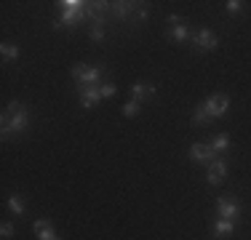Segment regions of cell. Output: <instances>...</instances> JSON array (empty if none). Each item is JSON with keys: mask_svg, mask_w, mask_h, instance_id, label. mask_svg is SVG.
I'll use <instances>...</instances> for the list:
<instances>
[{"mask_svg": "<svg viewBox=\"0 0 251 240\" xmlns=\"http://www.w3.org/2000/svg\"><path fill=\"white\" fill-rule=\"evenodd\" d=\"M211 120H214V118L206 112V107H203V104L195 107V112H193V125H208Z\"/></svg>", "mask_w": 251, "mask_h": 240, "instance_id": "obj_16", "label": "cell"}, {"mask_svg": "<svg viewBox=\"0 0 251 240\" xmlns=\"http://www.w3.org/2000/svg\"><path fill=\"white\" fill-rule=\"evenodd\" d=\"M32 230H35V235H38V240H62L56 232H53V227H51L49 219H38L32 224Z\"/></svg>", "mask_w": 251, "mask_h": 240, "instance_id": "obj_10", "label": "cell"}, {"mask_svg": "<svg viewBox=\"0 0 251 240\" xmlns=\"http://www.w3.org/2000/svg\"><path fill=\"white\" fill-rule=\"evenodd\" d=\"M8 208H11V211H14L16 216H22V214L27 211V208H25V200H22V195H11V197H8Z\"/></svg>", "mask_w": 251, "mask_h": 240, "instance_id": "obj_18", "label": "cell"}, {"mask_svg": "<svg viewBox=\"0 0 251 240\" xmlns=\"http://www.w3.org/2000/svg\"><path fill=\"white\" fill-rule=\"evenodd\" d=\"M235 232V221L232 219H217L214 221V238H225Z\"/></svg>", "mask_w": 251, "mask_h": 240, "instance_id": "obj_13", "label": "cell"}, {"mask_svg": "<svg viewBox=\"0 0 251 240\" xmlns=\"http://www.w3.org/2000/svg\"><path fill=\"white\" fill-rule=\"evenodd\" d=\"M88 35H91V40H104V24H91V29H88Z\"/></svg>", "mask_w": 251, "mask_h": 240, "instance_id": "obj_20", "label": "cell"}, {"mask_svg": "<svg viewBox=\"0 0 251 240\" xmlns=\"http://www.w3.org/2000/svg\"><path fill=\"white\" fill-rule=\"evenodd\" d=\"M193 43H195L198 51H214V48L219 46V38L208 27H203V29H198V32L193 35Z\"/></svg>", "mask_w": 251, "mask_h": 240, "instance_id": "obj_5", "label": "cell"}, {"mask_svg": "<svg viewBox=\"0 0 251 240\" xmlns=\"http://www.w3.org/2000/svg\"><path fill=\"white\" fill-rule=\"evenodd\" d=\"M190 158L195 160V163H211L214 158H217V155L211 152V147H208V144H193V147H190Z\"/></svg>", "mask_w": 251, "mask_h": 240, "instance_id": "obj_9", "label": "cell"}, {"mask_svg": "<svg viewBox=\"0 0 251 240\" xmlns=\"http://www.w3.org/2000/svg\"><path fill=\"white\" fill-rule=\"evenodd\" d=\"M136 11H139V3H112L110 14L115 16V19H131Z\"/></svg>", "mask_w": 251, "mask_h": 240, "instance_id": "obj_11", "label": "cell"}, {"mask_svg": "<svg viewBox=\"0 0 251 240\" xmlns=\"http://www.w3.org/2000/svg\"><path fill=\"white\" fill-rule=\"evenodd\" d=\"M208 147H211V152H214V155H222V152H227V149H230V136H225V134L214 136Z\"/></svg>", "mask_w": 251, "mask_h": 240, "instance_id": "obj_15", "label": "cell"}, {"mask_svg": "<svg viewBox=\"0 0 251 240\" xmlns=\"http://www.w3.org/2000/svg\"><path fill=\"white\" fill-rule=\"evenodd\" d=\"M29 125V112L22 101H11L3 112V139H8L11 134H22Z\"/></svg>", "mask_w": 251, "mask_h": 240, "instance_id": "obj_1", "label": "cell"}, {"mask_svg": "<svg viewBox=\"0 0 251 240\" xmlns=\"http://www.w3.org/2000/svg\"><path fill=\"white\" fill-rule=\"evenodd\" d=\"M115 94H118L115 83H104V86H101V99H112Z\"/></svg>", "mask_w": 251, "mask_h": 240, "instance_id": "obj_22", "label": "cell"}, {"mask_svg": "<svg viewBox=\"0 0 251 240\" xmlns=\"http://www.w3.org/2000/svg\"><path fill=\"white\" fill-rule=\"evenodd\" d=\"M150 96H155V86H150V83L136 80L134 86H131V99L139 101V104H142V99H150Z\"/></svg>", "mask_w": 251, "mask_h": 240, "instance_id": "obj_12", "label": "cell"}, {"mask_svg": "<svg viewBox=\"0 0 251 240\" xmlns=\"http://www.w3.org/2000/svg\"><path fill=\"white\" fill-rule=\"evenodd\" d=\"M0 235H3L5 240H8L11 235H14V224H11V221H5V224L0 227Z\"/></svg>", "mask_w": 251, "mask_h": 240, "instance_id": "obj_23", "label": "cell"}, {"mask_svg": "<svg viewBox=\"0 0 251 240\" xmlns=\"http://www.w3.org/2000/svg\"><path fill=\"white\" fill-rule=\"evenodd\" d=\"M217 216L219 219H232L235 221L241 216V206L232 197H217Z\"/></svg>", "mask_w": 251, "mask_h": 240, "instance_id": "obj_6", "label": "cell"}, {"mask_svg": "<svg viewBox=\"0 0 251 240\" xmlns=\"http://www.w3.org/2000/svg\"><path fill=\"white\" fill-rule=\"evenodd\" d=\"M139 110H142V104L131 99V101H126V104H123L121 112H123V118H136V115H139Z\"/></svg>", "mask_w": 251, "mask_h": 240, "instance_id": "obj_19", "label": "cell"}, {"mask_svg": "<svg viewBox=\"0 0 251 240\" xmlns=\"http://www.w3.org/2000/svg\"><path fill=\"white\" fill-rule=\"evenodd\" d=\"M169 22H171V24H174V27H176V24H182L184 19H182V16H176V14H171V16H169Z\"/></svg>", "mask_w": 251, "mask_h": 240, "instance_id": "obj_25", "label": "cell"}, {"mask_svg": "<svg viewBox=\"0 0 251 240\" xmlns=\"http://www.w3.org/2000/svg\"><path fill=\"white\" fill-rule=\"evenodd\" d=\"M0 53H3V59L5 62H11V59H19V46H14V43H3L0 46Z\"/></svg>", "mask_w": 251, "mask_h": 240, "instance_id": "obj_17", "label": "cell"}, {"mask_svg": "<svg viewBox=\"0 0 251 240\" xmlns=\"http://www.w3.org/2000/svg\"><path fill=\"white\" fill-rule=\"evenodd\" d=\"M86 5L88 3H83V0H62V3H59L62 16H59L56 27H59V24H62V27H70V24L83 22V19H86Z\"/></svg>", "mask_w": 251, "mask_h": 240, "instance_id": "obj_2", "label": "cell"}, {"mask_svg": "<svg viewBox=\"0 0 251 240\" xmlns=\"http://www.w3.org/2000/svg\"><path fill=\"white\" fill-rule=\"evenodd\" d=\"M77 91H80V101L86 110H91L101 101V86H80Z\"/></svg>", "mask_w": 251, "mask_h": 240, "instance_id": "obj_8", "label": "cell"}, {"mask_svg": "<svg viewBox=\"0 0 251 240\" xmlns=\"http://www.w3.org/2000/svg\"><path fill=\"white\" fill-rule=\"evenodd\" d=\"M70 72H73L77 88H80V86H99L101 72H104V70H101L99 64H75Z\"/></svg>", "mask_w": 251, "mask_h": 240, "instance_id": "obj_3", "label": "cell"}, {"mask_svg": "<svg viewBox=\"0 0 251 240\" xmlns=\"http://www.w3.org/2000/svg\"><path fill=\"white\" fill-rule=\"evenodd\" d=\"M169 38L174 40V43H184V40L190 38V27H187V22H182V24H176V27H171Z\"/></svg>", "mask_w": 251, "mask_h": 240, "instance_id": "obj_14", "label": "cell"}, {"mask_svg": "<svg viewBox=\"0 0 251 240\" xmlns=\"http://www.w3.org/2000/svg\"><path fill=\"white\" fill-rule=\"evenodd\" d=\"M203 107H206V112L211 118H222L227 110H230V96H225V94H214V96H208L206 101H203Z\"/></svg>", "mask_w": 251, "mask_h": 240, "instance_id": "obj_4", "label": "cell"}, {"mask_svg": "<svg viewBox=\"0 0 251 240\" xmlns=\"http://www.w3.org/2000/svg\"><path fill=\"white\" fill-rule=\"evenodd\" d=\"M225 173H227V163H225L222 158H214L211 163H208V171H206V182L211 184V187H217V184H222Z\"/></svg>", "mask_w": 251, "mask_h": 240, "instance_id": "obj_7", "label": "cell"}, {"mask_svg": "<svg viewBox=\"0 0 251 240\" xmlns=\"http://www.w3.org/2000/svg\"><path fill=\"white\" fill-rule=\"evenodd\" d=\"M225 8H227V14H241V11H243V3H241V0H227Z\"/></svg>", "mask_w": 251, "mask_h": 240, "instance_id": "obj_21", "label": "cell"}, {"mask_svg": "<svg viewBox=\"0 0 251 240\" xmlns=\"http://www.w3.org/2000/svg\"><path fill=\"white\" fill-rule=\"evenodd\" d=\"M147 16H150V11H147V8H139V11H136V19H142V22H145Z\"/></svg>", "mask_w": 251, "mask_h": 240, "instance_id": "obj_24", "label": "cell"}]
</instances>
